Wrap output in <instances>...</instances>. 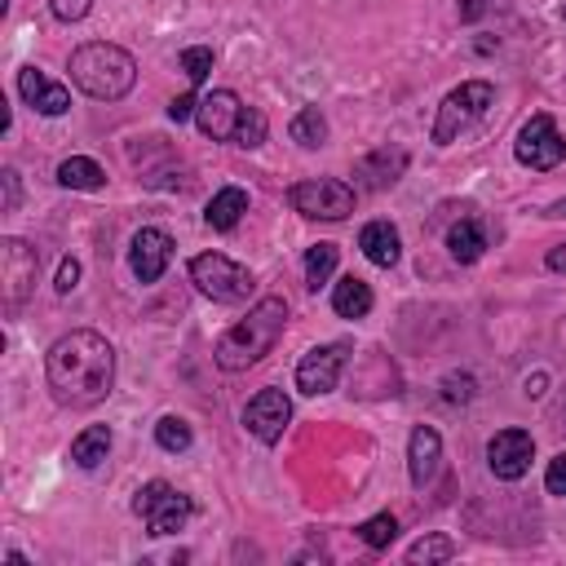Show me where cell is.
I'll list each match as a JSON object with an SVG mask.
<instances>
[{
  "mask_svg": "<svg viewBox=\"0 0 566 566\" xmlns=\"http://www.w3.org/2000/svg\"><path fill=\"white\" fill-rule=\"evenodd\" d=\"M44 380L62 407H97L115 385V349L102 332H66L44 354Z\"/></svg>",
  "mask_w": 566,
  "mask_h": 566,
  "instance_id": "obj_1",
  "label": "cell"
},
{
  "mask_svg": "<svg viewBox=\"0 0 566 566\" xmlns=\"http://www.w3.org/2000/svg\"><path fill=\"white\" fill-rule=\"evenodd\" d=\"M345 354H349L345 340L314 345V349L296 363V389H301V394H327V389H336L340 367H345Z\"/></svg>",
  "mask_w": 566,
  "mask_h": 566,
  "instance_id": "obj_11",
  "label": "cell"
},
{
  "mask_svg": "<svg viewBox=\"0 0 566 566\" xmlns=\"http://www.w3.org/2000/svg\"><path fill=\"white\" fill-rule=\"evenodd\" d=\"M495 102V88L486 84V80H464L460 88H451L447 97H442V106H438V115H433V146H447V142H455L469 124H478L482 115H486V106Z\"/></svg>",
  "mask_w": 566,
  "mask_h": 566,
  "instance_id": "obj_4",
  "label": "cell"
},
{
  "mask_svg": "<svg viewBox=\"0 0 566 566\" xmlns=\"http://www.w3.org/2000/svg\"><path fill=\"white\" fill-rule=\"evenodd\" d=\"M57 181H62L66 190H102V186H106V172H102L97 159H88V155H71V159L57 164Z\"/></svg>",
  "mask_w": 566,
  "mask_h": 566,
  "instance_id": "obj_21",
  "label": "cell"
},
{
  "mask_svg": "<svg viewBox=\"0 0 566 566\" xmlns=\"http://www.w3.org/2000/svg\"><path fill=\"white\" fill-rule=\"evenodd\" d=\"M190 283H195L203 296L221 301V305H239V301L252 296V270H243V265L230 261L226 252H199V256L190 261Z\"/></svg>",
  "mask_w": 566,
  "mask_h": 566,
  "instance_id": "obj_5",
  "label": "cell"
},
{
  "mask_svg": "<svg viewBox=\"0 0 566 566\" xmlns=\"http://www.w3.org/2000/svg\"><path fill=\"white\" fill-rule=\"evenodd\" d=\"M49 9L57 22H80V18H88L93 0H49Z\"/></svg>",
  "mask_w": 566,
  "mask_h": 566,
  "instance_id": "obj_31",
  "label": "cell"
},
{
  "mask_svg": "<svg viewBox=\"0 0 566 566\" xmlns=\"http://www.w3.org/2000/svg\"><path fill=\"white\" fill-rule=\"evenodd\" d=\"M195 111H199V102H195V93H181V97H172V102H168V115H172L177 124H181V119H190Z\"/></svg>",
  "mask_w": 566,
  "mask_h": 566,
  "instance_id": "obj_34",
  "label": "cell"
},
{
  "mask_svg": "<svg viewBox=\"0 0 566 566\" xmlns=\"http://www.w3.org/2000/svg\"><path fill=\"white\" fill-rule=\"evenodd\" d=\"M447 248L460 265H473L482 252H486V230L473 221V217H460L451 230H447Z\"/></svg>",
  "mask_w": 566,
  "mask_h": 566,
  "instance_id": "obj_19",
  "label": "cell"
},
{
  "mask_svg": "<svg viewBox=\"0 0 566 566\" xmlns=\"http://www.w3.org/2000/svg\"><path fill=\"white\" fill-rule=\"evenodd\" d=\"M287 420H292V398H287L283 389H261V394H252L248 407H243L248 433H252L256 442H265V447H274V442L283 438Z\"/></svg>",
  "mask_w": 566,
  "mask_h": 566,
  "instance_id": "obj_10",
  "label": "cell"
},
{
  "mask_svg": "<svg viewBox=\"0 0 566 566\" xmlns=\"http://www.w3.org/2000/svg\"><path fill=\"white\" fill-rule=\"evenodd\" d=\"M332 310L340 318H363L371 310V287L358 279V274H345L336 287H332Z\"/></svg>",
  "mask_w": 566,
  "mask_h": 566,
  "instance_id": "obj_22",
  "label": "cell"
},
{
  "mask_svg": "<svg viewBox=\"0 0 566 566\" xmlns=\"http://www.w3.org/2000/svg\"><path fill=\"white\" fill-rule=\"evenodd\" d=\"M243 212H248V190H239V186H221V190L208 199L203 221H208L212 230H234Z\"/></svg>",
  "mask_w": 566,
  "mask_h": 566,
  "instance_id": "obj_18",
  "label": "cell"
},
{
  "mask_svg": "<svg viewBox=\"0 0 566 566\" xmlns=\"http://www.w3.org/2000/svg\"><path fill=\"white\" fill-rule=\"evenodd\" d=\"M336 243H314L310 252H305V287L310 292H318L327 279H332V270H336Z\"/></svg>",
  "mask_w": 566,
  "mask_h": 566,
  "instance_id": "obj_25",
  "label": "cell"
},
{
  "mask_svg": "<svg viewBox=\"0 0 566 566\" xmlns=\"http://www.w3.org/2000/svg\"><path fill=\"white\" fill-rule=\"evenodd\" d=\"M66 71H71V84H75L84 97H93V102H119V97L137 84V62H133V53L119 49V44H106V40L80 44V49L71 53Z\"/></svg>",
  "mask_w": 566,
  "mask_h": 566,
  "instance_id": "obj_3",
  "label": "cell"
},
{
  "mask_svg": "<svg viewBox=\"0 0 566 566\" xmlns=\"http://www.w3.org/2000/svg\"><path fill=\"white\" fill-rule=\"evenodd\" d=\"M133 513L146 522L150 535H172V531H181L190 522L195 504H190V495H181L177 486H168L164 478H155V482H146L133 495Z\"/></svg>",
  "mask_w": 566,
  "mask_h": 566,
  "instance_id": "obj_6",
  "label": "cell"
},
{
  "mask_svg": "<svg viewBox=\"0 0 566 566\" xmlns=\"http://www.w3.org/2000/svg\"><path fill=\"white\" fill-rule=\"evenodd\" d=\"M513 155H517V164H526V168H535V172L557 168V164L566 159V137L557 133L553 115H544V111L531 115V119L522 124L517 142H513Z\"/></svg>",
  "mask_w": 566,
  "mask_h": 566,
  "instance_id": "obj_9",
  "label": "cell"
},
{
  "mask_svg": "<svg viewBox=\"0 0 566 566\" xmlns=\"http://www.w3.org/2000/svg\"><path fill=\"white\" fill-rule=\"evenodd\" d=\"M283 327H287V301L283 296H261L234 327L221 332V340L212 349L217 367L221 371H248L252 363H261L279 345Z\"/></svg>",
  "mask_w": 566,
  "mask_h": 566,
  "instance_id": "obj_2",
  "label": "cell"
},
{
  "mask_svg": "<svg viewBox=\"0 0 566 566\" xmlns=\"http://www.w3.org/2000/svg\"><path fill=\"white\" fill-rule=\"evenodd\" d=\"M531 455H535V438L526 429H500L486 442V464L500 482H517L531 469Z\"/></svg>",
  "mask_w": 566,
  "mask_h": 566,
  "instance_id": "obj_12",
  "label": "cell"
},
{
  "mask_svg": "<svg viewBox=\"0 0 566 566\" xmlns=\"http://www.w3.org/2000/svg\"><path fill=\"white\" fill-rule=\"evenodd\" d=\"M18 93H22V102H27L31 111H40V115H66V111H71V88L57 84V80H49L40 66H22V71H18Z\"/></svg>",
  "mask_w": 566,
  "mask_h": 566,
  "instance_id": "obj_15",
  "label": "cell"
},
{
  "mask_svg": "<svg viewBox=\"0 0 566 566\" xmlns=\"http://www.w3.org/2000/svg\"><path fill=\"white\" fill-rule=\"evenodd\" d=\"M394 535H398V517H394V513H376V517H367V522L358 526V539H363L367 548H389Z\"/></svg>",
  "mask_w": 566,
  "mask_h": 566,
  "instance_id": "obj_26",
  "label": "cell"
},
{
  "mask_svg": "<svg viewBox=\"0 0 566 566\" xmlns=\"http://www.w3.org/2000/svg\"><path fill=\"white\" fill-rule=\"evenodd\" d=\"M402 168H407V155H402V150H389V146H385V150H371L367 159H358V177H367L371 190L394 186Z\"/></svg>",
  "mask_w": 566,
  "mask_h": 566,
  "instance_id": "obj_20",
  "label": "cell"
},
{
  "mask_svg": "<svg viewBox=\"0 0 566 566\" xmlns=\"http://www.w3.org/2000/svg\"><path fill=\"white\" fill-rule=\"evenodd\" d=\"M482 9H486L482 0H464V4H460V18H464V22H473V18H482Z\"/></svg>",
  "mask_w": 566,
  "mask_h": 566,
  "instance_id": "obj_37",
  "label": "cell"
},
{
  "mask_svg": "<svg viewBox=\"0 0 566 566\" xmlns=\"http://www.w3.org/2000/svg\"><path fill=\"white\" fill-rule=\"evenodd\" d=\"M35 270H40V252H35L27 239L4 234V239H0V292H4V310H9V314L31 296Z\"/></svg>",
  "mask_w": 566,
  "mask_h": 566,
  "instance_id": "obj_8",
  "label": "cell"
},
{
  "mask_svg": "<svg viewBox=\"0 0 566 566\" xmlns=\"http://www.w3.org/2000/svg\"><path fill=\"white\" fill-rule=\"evenodd\" d=\"M287 133H292V142H296V146L314 150V146H323V142H327V119H323V111H318V106H301V111L292 115Z\"/></svg>",
  "mask_w": 566,
  "mask_h": 566,
  "instance_id": "obj_24",
  "label": "cell"
},
{
  "mask_svg": "<svg viewBox=\"0 0 566 566\" xmlns=\"http://www.w3.org/2000/svg\"><path fill=\"white\" fill-rule=\"evenodd\" d=\"M544 486H548L553 495H566V451L548 460V469H544Z\"/></svg>",
  "mask_w": 566,
  "mask_h": 566,
  "instance_id": "obj_32",
  "label": "cell"
},
{
  "mask_svg": "<svg viewBox=\"0 0 566 566\" xmlns=\"http://www.w3.org/2000/svg\"><path fill=\"white\" fill-rule=\"evenodd\" d=\"M438 460H442V438H438V429L416 424L411 438H407V473H411V486H416V491H424V486L433 482Z\"/></svg>",
  "mask_w": 566,
  "mask_h": 566,
  "instance_id": "obj_16",
  "label": "cell"
},
{
  "mask_svg": "<svg viewBox=\"0 0 566 566\" xmlns=\"http://www.w3.org/2000/svg\"><path fill=\"white\" fill-rule=\"evenodd\" d=\"M358 248H363V256H367L371 265H380V270L398 265V256H402V239H398V230H394L389 221H367V226L358 230Z\"/></svg>",
  "mask_w": 566,
  "mask_h": 566,
  "instance_id": "obj_17",
  "label": "cell"
},
{
  "mask_svg": "<svg viewBox=\"0 0 566 566\" xmlns=\"http://www.w3.org/2000/svg\"><path fill=\"white\" fill-rule=\"evenodd\" d=\"M544 217H553V221H566V195H562V199H553V203L544 208Z\"/></svg>",
  "mask_w": 566,
  "mask_h": 566,
  "instance_id": "obj_38",
  "label": "cell"
},
{
  "mask_svg": "<svg viewBox=\"0 0 566 566\" xmlns=\"http://www.w3.org/2000/svg\"><path fill=\"white\" fill-rule=\"evenodd\" d=\"M75 283H80V261H75V256H62V265H57V283H53V287L66 296Z\"/></svg>",
  "mask_w": 566,
  "mask_h": 566,
  "instance_id": "obj_33",
  "label": "cell"
},
{
  "mask_svg": "<svg viewBox=\"0 0 566 566\" xmlns=\"http://www.w3.org/2000/svg\"><path fill=\"white\" fill-rule=\"evenodd\" d=\"M106 451H111V429H106V424H88V429L75 433V442H71V460H75L80 469H97V464L106 460Z\"/></svg>",
  "mask_w": 566,
  "mask_h": 566,
  "instance_id": "obj_23",
  "label": "cell"
},
{
  "mask_svg": "<svg viewBox=\"0 0 566 566\" xmlns=\"http://www.w3.org/2000/svg\"><path fill=\"white\" fill-rule=\"evenodd\" d=\"M0 181H4V212H13V208H18V195H22V190H18V168H4Z\"/></svg>",
  "mask_w": 566,
  "mask_h": 566,
  "instance_id": "obj_35",
  "label": "cell"
},
{
  "mask_svg": "<svg viewBox=\"0 0 566 566\" xmlns=\"http://www.w3.org/2000/svg\"><path fill=\"white\" fill-rule=\"evenodd\" d=\"M181 71H186V80L199 88V84L208 80V71H212V49H203V44L181 49Z\"/></svg>",
  "mask_w": 566,
  "mask_h": 566,
  "instance_id": "obj_30",
  "label": "cell"
},
{
  "mask_svg": "<svg viewBox=\"0 0 566 566\" xmlns=\"http://www.w3.org/2000/svg\"><path fill=\"white\" fill-rule=\"evenodd\" d=\"M195 119H199V133H203V137H212V142H234V128H239V119H243V102H239V93H230V88H212V93L199 102Z\"/></svg>",
  "mask_w": 566,
  "mask_h": 566,
  "instance_id": "obj_14",
  "label": "cell"
},
{
  "mask_svg": "<svg viewBox=\"0 0 566 566\" xmlns=\"http://www.w3.org/2000/svg\"><path fill=\"white\" fill-rule=\"evenodd\" d=\"M447 557H455V544L447 535H424L407 548V562H447Z\"/></svg>",
  "mask_w": 566,
  "mask_h": 566,
  "instance_id": "obj_29",
  "label": "cell"
},
{
  "mask_svg": "<svg viewBox=\"0 0 566 566\" xmlns=\"http://www.w3.org/2000/svg\"><path fill=\"white\" fill-rule=\"evenodd\" d=\"M265 111H256V106H243V119H239V128H234V146H243V150H252V146H261L265 142Z\"/></svg>",
  "mask_w": 566,
  "mask_h": 566,
  "instance_id": "obj_28",
  "label": "cell"
},
{
  "mask_svg": "<svg viewBox=\"0 0 566 566\" xmlns=\"http://www.w3.org/2000/svg\"><path fill=\"white\" fill-rule=\"evenodd\" d=\"M168 261H172V234L159 226H142L133 234V248H128V265H133L137 283H159Z\"/></svg>",
  "mask_w": 566,
  "mask_h": 566,
  "instance_id": "obj_13",
  "label": "cell"
},
{
  "mask_svg": "<svg viewBox=\"0 0 566 566\" xmlns=\"http://www.w3.org/2000/svg\"><path fill=\"white\" fill-rule=\"evenodd\" d=\"M544 261H548V270H557V274H566V243H557V248H553V252H548Z\"/></svg>",
  "mask_w": 566,
  "mask_h": 566,
  "instance_id": "obj_36",
  "label": "cell"
},
{
  "mask_svg": "<svg viewBox=\"0 0 566 566\" xmlns=\"http://www.w3.org/2000/svg\"><path fill=\"white\" fill-rule=\"evenodd\" d=\"M287 203L310 221H345L354 212V186L336 177H310L287 190Z\"/></svg>",
  "mask_w": 566,
  "mask_h": 566,
  "instance_id": "obj_7",
  "label": "cell"
},
{
  "mask_svg": "<svg viewBox=\"0 0 566 566\" xmlns=\"http://www.w3.org/2000/svg\"><path fill=\"white\" fill-rule=\"evenodd\" d=\"M155 442H159L164 451H186V447L195 442V433H190V424H186L181 416H164V420L155 424Z\"/></svg>",
  "mask_w": 566,
  "mask_h": 566,
  "instance_id": "obj_27",
  "label": "cell"
}]
</instances>
